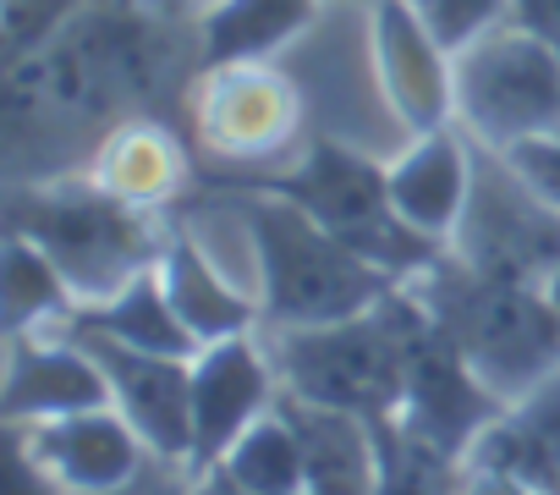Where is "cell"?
I'll return each instance as SVG.
<instances>
[{
  "mask_svg": "<svg viewBox=\"0 0 560 495\" xmlns=\"http://www.w3.org/2000/svg\"><path fill=\"white\" fill-rule=\"evenodd\" d=\"M7 231L39 242L83 303H105L154 270L171 237L160 209L116 198L89 171L18 182L7 198Z\"/></svg>",
  "mask_w": 560,
  "mask_h": 495,
  "instance_id": "cell-1",
  "label": "cell"
},
{
  "mask_svg": "<svg viewBox=\"0 0 560 495\" xmlns=\"http://www.w3.org/2000/svg\"><path fill=\"white\" fill-rule=\"evenodd\" d=\"M236 220L247 226L258 248V270H264V325H330L369 314L401 276L369 265L352 254L347 242H336L303 204L258 193V187H225L220 193Z\"/></svg>",
  "mask_w": 560,
  "mask_h": 495,
  "instance_id": "cell-2",
  "label": "cell"
},
{
  "mask_svg": "<svg viewBox=\"0 0 560 495\" xmlns=\"http://www.w3.org/2000/svg\"><path fill=\"white\" fill-rule=\"evenodd\" d=\"M203 187L225 193V187H258V193H280L303 204L336 242H347L352 254H363L369 265L412 281L423 276L451 242L423 237L418 226H407L390 204V165L369 160L363 149L341 143V138H314L303 149V160L292 171H203Z\"/></svg>",
  "mask_w": 560,
  "mask_h": 495,
  "instance_id": "cell-3",
  "label": "cell"
},
{
  "mask_svg": "<svg viewBox=\"0 0 560 495\" xmlns=\"http://www.w3.org/2000/svg\"><path fill=\"white\" fill-rule=\"evenodd\" d=\"M412 287L462 347L472 375L511 407L560 375V303L549 298V287L489 281L467 270L451 248L423 276H412Z\"/></svg>",
  "mask_w": 560,
  "mask_h": 495,
  "instance_id": "cell-4",
  "label": "cell"
},
{
  "mask_svg": "<svg viewBox=\"0 0 560 495\" xmlns=\"http://www.w3.org/2000/svg\"><path fill=\"white\" fill-rule=\"evenodd\" d=\"M385 298L369 314L330 320V325H264V353L280 385L319 407L363 413L369 424L396 418L407 396V358Z\"/></svg>",
  "mask_w": 560,
  "mask_h": 495,
  "instance_id": "cell-5",
  "label": "cell"
},
{
  "mask_svg": "<svg viewBox=\"0 0 560 495\" xmlns=\"http://www.w3.org/2000/svg\"><path fill=\"white\" fill-rule=\"evenodd\" d=\"M456 122L489 149L560 133V56L505 18L456 50Z\"/></svg>",
  "mask_w": 560,
  "mask_h": 495,
  "instance_id": "cell-6",
  "label": "cell"
},
{
  "mask_svg": "<svg viewBox=\"0 0 560 495\" xmlns=\"http://www.w3.org/2000/svg\"><path fill=\"white\" fill-rule=\"evenodd\" d=\"M451 254L489 281L549 287L560 265V209H549L500 149L478 143L472 198L451 237Z\"/></svg>",
  "mask_w": 560,
  "mask_h": 495,
  "instance_id": "cell-7",
  "label": "cell"
},
{
  "mask_svg": "<svg viewBox=\"0 0 560 495\" xmlns=\"http://www.w3.org/2000/svg\"><path fill=\"white\" fill-rule=\"evenodd\" d=\"M390 320H396V336H401V358H407V396H401V424L418 429L423 440L467 457L472 440L505 418V396H494L472 364L462 358V347L445 336V325L429 314V303L418 298L412 281H401L390 298Z\"/></svg>",
  "mask_w": 560,
  "mask_h": 495,
  "instance_id": "cell-8",
  "label": "cell"
},
{
  "mask_svg": "<svg viewBox=\"0 0 560 495\" xmlns=\"http://www.w3.org/2000/svg\"><path fill=\"white\" fill-rule=\"evenodd\" d=\"M187 122L203 154L225 160L209 171H253L258 160L280 154L303 133V94L287 72L264 61L214 67L192 83Z\"/></svg>",
  "mask_w": 560,
  "mask_h": 495,
  "instance_id": "cell-9",
  "label": "cell"
},
{
  "mask_svg": "<svg viewBox=\"0 0 560 495\" xmlns=\"http://www.w3.org/2000/svg\"><path fill=\"white\" fill-rule=\"evenodd\" d=\"M280 396V375L269 364V353L247 336H225V342H209L198 358H192V479L209 473L253 418H264Z\"/></svg>",
  "mask_w": 560,
  "mask_h": 495,
  "instance_id": "cell-10",
  "label": "cell"
},
{
  "mask_svg": "<svg viewBox=\"0 0 560 495\" xmlns=\"http://www.w3.org/2000/svg\"><path fill=\"white\" fill-rule=\"evenodd\" d=\"M374 72L412 133H440L456 122V50L434 39L412 0H374Z\"/></svg>",
  "mask_w": 560,
  "mask_h": 495,
  "instance_id": "cell-11",
  "label": "cell"
},
{
  "mask_svg": "<svg viewBox=\"0 0 560 495\" xmlns=\"http://www.w3.org/2000/svg\"><path fill=\"white\" fill-rule=\"evenodd\" d=\"M61 336H78L100 358L116 407L149 440L154 457H171V462L192 457V358L143 353V347H127V342H110L94 331H67V325H61Z\"/></svg>",
  "mask_w": 560,
  "mask_h": 495,
  "instance_id": "cell-12",
  "label": "cell"
},
{
  "mask_svg": "<svg viewBox=\"0 0 560 495\" xmlns=\"http://www.w3.org/2000/svg\"><path fill=\"white\" fill-rule=\"evenodd\" d=\"M89 407H116V396L100 358L78 336H7V396H0L7 424H45Z\"/></svg>",
  "mask_w": 560,
  "mask_h": 495,
  "instance_id": "cell-13",
  "label": "cell"
},
{
  "mask_svg": "<svg viewBox=\"0 0 560 495\" xmlns=\"http://www.w3.org/2000/svg\"><path fill=\"white\" fill-rule=\"evenodd\" d=\"M18 429L28 435L39 462L72 495H110V490L132 484L143 473V462L154 457L149 440L127 424L121 407H89V413L45 418V424H18Z\"/></svg>",
  "mask_w": 560,
  "mask_h": 495,
  "instance_id": "cell-14",
  "label": "cell"
},
{
  "mask_svg": "<svg viewBox=\"0 0 560 495\" xmlns=\"http://www.w3.org/2000/svg\"><path fill=\"white\" fill-rule=\"evenodd\" d=\"M472 154L478 143L467 138L462 122L440 133H418V143L390 165V204L407 226H418L434 242H451L462 226V209L472 198Z\"/></svg>",
  "mask_w": 560,
  "mask_h": 495,
  "instance_id": "cell-15",
  "label": "cell"
},
{
  "mask_svg": "<svg viewBox=\"0 0 560 495\" xmlns=\"http://www.w3.org/2000/svg\"><path fill=\"white\" fill-rule=\"evenodd\" d=\"M275 407L298 429L308 495H374L380 490V429L363 413L319 407L287 385H280Z\"/></svg>",
  "mask_w": 560,
  "mask_h": 495,
  "instance_id": "cell-16",
  "label": "cell"
},
{
  "mask_svg": "<svg viewBox=\"0 0 560 495\" xmlns=\"http://www.w3.org/2000/svg\"><path fill=\"white\" fill-rule=\"evenodd\" d=\"M187 143L160 122V116H127L110 127L89 160V176L105 182L116 198L143 204V209H176L187 187Z\"/></svg>",
  "mask_w": 560,
  "mask_h": 495,
  "instance_id": "cell-17",
  "label": "cell"
},
{
  "mask_svg": "<svg viewBox=\"0 0 560 495\" xmlns=\"http://www.w3.org/2000/svg\"><path fill=\"white\" fill-rule=\"evenodd\" d=\"M467 468H500L533 484L538 495H560V375L516 407H505V418H494L472 440Z\"/></svg>",
  "mask_w": 560,
  "mask_h": 495,
  "instance_id": "cell-18",
  "label": "cell"
},
{
  "mask_svg": "<svg viewBox=\"0 0 560 495\" xmlns=\"http://www.w3.org/2000/svg\"><path fill=\"white\" fill-rule=\"evenodd\" d=\"M160 281H165V292H171L182 325H187L203 347H209V342H225V336H247V331L264 325V309H258L253 298H242V292L209 265V254L192 242V231H182V226H171V237H165Z\"/></svg>",
  "mask_w": 560,
  "mask_h": 495,
  "instance_id": "cell-19",
  "label": "cell"
},
{
  "mask_svg": "<svg viewBox=\"0 0 560 495\" xmlns=\"http://www.w3.org/2000/svg\"><path fill=\"white\" fill-rule=\"evenodd\" d=\"M319 12V0H209L198 12V67L269 61L287 50Z\"/></svg>",
  "mask_w": 560,
  "mask_h": 495,
  "instance_id": "cell-20",
  "label": "cell"
},
{
  "mask_svg": "<svg viewBox=\"0 0 560 495\" xmlns=\"http://www.w3.org/2000/svg\"><path fill=\"white\" fill-rule=\"evenodd\" d=\"M67 331H94V336H110V342H127V347H143V353H165V358H198L203 342L182 325L165 281H160V265L143 270L132 287H121L116 298L105 303H83Z\"/></svg>",
  "mask_w": 560,
  "mask_h": 495,
  "instance_id": "cell-21",
  "label": "cell"
},
{
  "mask_svg": "<svg viewBox=\"0 0 560 495\" xmlns=\"http://www.w3.org/2000/svg\"><path fill=\"white\" fill-rule=\"evenodd\" d=\"M0 309H7V336H28L39 325H67L83 298L61 276V265L39 242L7 231V265H0Z\"/></svg>",
  "mask_w": 560,
  "mask_h": 495,
  "instance_id": "cell-22",
  "label": "cell"
},
{
  "mask_svg": "<svg viewBox=\"0 0 560 495\" xmlns=\"http://www.w3.org/2000/svg\"><path fill=\"white\" fill-rule=\"evenodd\" d=\"M220 468L247 484L253 495H308V468H303V446L298 429L287 424V413L269 407L264 418H253L242 429V440L220 457Z\"/></svg>",
  "mask_w": 560,
  "mask_h": 495,
  "instance_id": "cell-23",
  "label": "cell"
},
{
  "mask_svg": "<svg viewBox=\"0 0 560 495\" xmlns=\"http://www.w3.org/2000/svg\"><path fill=\"white\" fill-rule=\"evenodd\" d=\"M380 490L374 495H462L467 457L423 440L401 418H380Z\"/></svg>",
  "mask_w": 560,
  "mask_h": 495,
  "instance_id": "cell-24",
  "label": "cell"
},
{
  "mask_svg": "<svg viewBox=\"0 0 560 495\" xmlns=\"http://www.w3.org/2000/svg\"><path fill=\"white\" fill-rule=\"evenodd\" d=\"M412 7L423 12V23L445 50H467L472 39H483L511 18V0H412Z\"/></svg>",
  "mask_w": 560,
  "mask_h": 495,
  "instance_id": "cell-25",
  "label": "cell"
},
{
  "mask_svg": "<svg viewBox=\"0 0 560 495\" xmlns=\"http://www.w3.org/2000/svg\"><path fill=\"white\" fill-rule=\"evenodd\" d=\"M89 0H7V61L39 56Z\"/></svg>",
  "mask_w": 560,
  "mask_h": 495,
  "instance_id": "cell-26",
  "label": "cell"
},
{
  "mask_svg": "<svg viewBox=\"0 0 560 495\" xmlns=\"http://www.w3.org/2000/svg\"><path fill=\"white\" fill-rule=\"evenodd\" d=\"M500 154L527 176V187H533L549 209H560V133L522 138V143H511V149H500Z\"/></svg>",
  "mask_w": 560,
  "mask_h": 495,
  "instance_id": "cell-27",
  "label": "cell"
},
{
  "mask_svg": "<svg viewBox=\"0 0 560 495\" xmlns=\"http://www.w3.org/2000/svg\"><path fill=\"white\" fill-rule=\"evenodd\" d=\"M7 440H12V495H72L45 462L39 451L28 446V435L18 424H7Z\"/></svg>",
  "mask_w": 560,
  "mask_h": 495,
  "instance_id": "cell-28",
  "label": "cell"
},
{
  "mask_svg": "<svg viewBox=\"0 0 560 495\" xmlns=\"http://www.w3.org/2000/svg\"><path fill=\"white\" fill-rule=\"evenodd\" d=\"M511 23L538 34L560 56V0H511Z\"/></svg>",
  "mask_w": 560,
  "mask_h": 495,
  "instance_id": "cell-29",
  "label": "cell"
},
{
  "mask_svg": "<svg viewBox=\"0 0 560 495\" xmlns=\"http://www.w3.org/2000/svg\"><path fill=\"white\" fill-rule=\"evenodd\" d=\"M462 495H538V490L522 484L516 473H500V468H467Z\"/></svg>",
  "mask_w": 560,
  "mask_h": 495,
  "instance_id": "cell-30",
  "label": "cell"
},
{
  "mask_svg": "<svg viewBox=\"0 0 560 495\" xmlns=\"http://www.w3.org/2000/svg\"><path fill=\"white\" fill-rule=\"evenodd\" d=\"M192 495H253V490H247V484H236V479L214 462L209 473H198V479H192Z\"/></svg>",
  "mask_w": 560,
  "mask_h": 495,
  "instance_id": "cell-31",
  "label": "cell"
},
{
  "mask_svg": "<svg viewBox=\"0 0 560 495\" xmlns=\"http://www.w3.org/2000/svg\"><path fill=\"white\" fill-rule=\"evenodd\" d=\"M549 298L560 303V265H555V276H549Z\"/></svg>",
  "mask_w": 560,
  "mask_h": 495,
  "instance_id": "cell-32",
  "label": "cell"
},
{
  "mask_svg": "<svg viewBox=\"0 0 560 495\" xmlns=\"http://www.w3.org/2000/svg\"><path fill=\"white\" fill-rule=\"evenodd\" d=\"M369 7H374V0H369Z\"/></svg>",
  "mask_w": 560,
  "mask_h": 495,
  "instance_id": "cell-33",
  "label": "cell"
}]
</instances>
